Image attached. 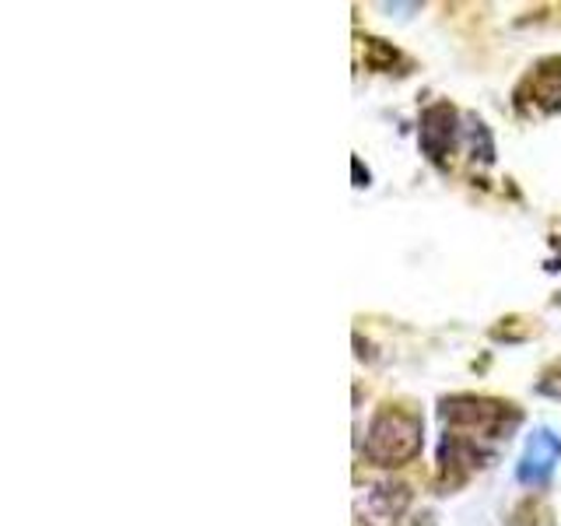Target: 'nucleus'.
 Here are the masks:
<instances>
[{"label": "nucleus", "instance_id": "obj_1", "mask_svg": "<svg viewBox=\"0 0 561 526\" xmlns=\"http://www.w3.org/2000/svg\"><path fill=\"white\" fill-rule=\"evenodd\" d=\"M421 449V425L417 418L403 411H382L368 435V456L379 460L382 467H393L400 460H411Z\"/></svg>", "mask_w": 561, "mask_h": 526}, {"label": "nucleus", "instance_id": "obj_3", "mask_svg": "<svg viewBox=\"0 0 561 526\" xmlns=\"http://www.w3.org/2000/svg\"><path fill=\"white\" fill-rule=\"evenodd\" d=\"M453 110L449 105H432L425 113V127H421V145L425 151L435 158V162H443V155L453 148Z\"/></svg>", "mask_w": 561, "mask_h": 526}, {"label": "nucleus", "instance_id": "obj_2", "mask_svg": "<svg viewBox=\"0 0 561 526\" xmlns=\"http://www.w3.org/2000/svg\"><path fill=\"white\" fill-rule=\"evenodd\" d=\"M561 456V443L551 432H534L530 446H526V456L519 464V481L523 484H548V478L554 473V464Z\"/></svg>", "mask_w": 561, "mask_h": 526}]
</instances>
